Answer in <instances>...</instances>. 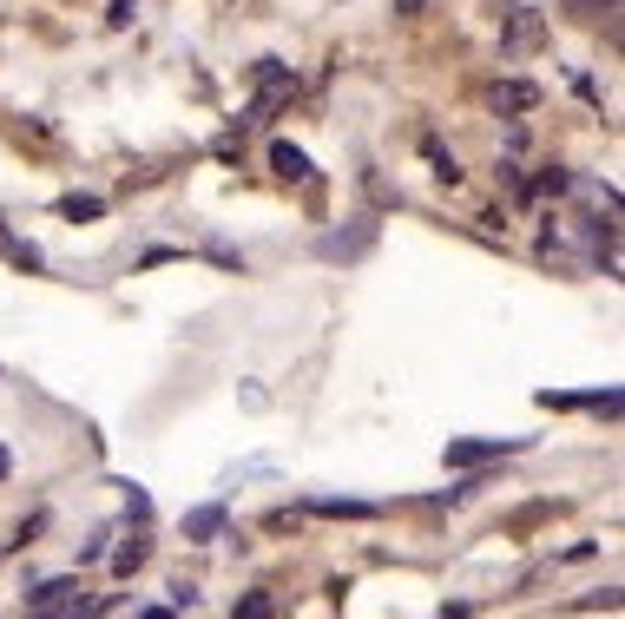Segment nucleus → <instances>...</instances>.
Listing matches in <instances>:
<instances>
[{"label": "nucleus", "mask_w": 625, "mask_h": 619, "mask_svg": "<svg viewBox=\"0 0 625 619\" xmlns=\"http://www.w3.org/2000/svg\"><path fill=\"white\" fill-rule=\"evenodd\" d=\"M0 257H7V264H20V270H40V264H47V257L33 251L27 238H14V231H0Z\"/></svg>", "instance_id": "8"}, {"label": "nucleus", "mask_w": 625, "mask_h": 619, "mask_svg": "<svg viewBox=\"0 0 625 619\" xmlns=\"http://www.w3.org/2000/svg\"><path fill=\"white\" fill-rule=\"evenodd\" d=\"M573 14H599V7H612V0H566Z\"/></svg>", "instance_id": "14"}, {"label": "nucleus", "mask_w": 625, "mask_h": 619, "mask_svg": "<svg viewBox=\"0 0 625 619\" xmlns=\"http://www.w3.org/2000/svg\"><path fill=\"white\" fill-rule=\"evenodd\" d=\"M533 40H540V20H533V14H520V20H514V33H507V47L520 53V47H533Z\"/></svg>", "instance_id": "11"}, {"label": "nucleus", "mask_w": 625, "mask_h": 619, "mask_svg": "<svg viewBox=\"0 0 625 619\" xmlns=\"http://www.w3.org/2000/svg\"><path fill=\"white\" fill-rule=\"evenodd\" d=\"M99 211H106V198H86V191L60 198V218H99Z\"/></svg>", "instance_id": "9"}, {"label": "nucleus", "mask_w": 625, "mask_h": 619, "mask_svg": "<svg viewBox=\"0 0 625 619\" xmlns=\"http://www.w3.org/2000/svg\"><path fill=\"white\" fill-rule=\"evenodd\" d=\"M487 106H494V112H533V106H540V93H533L527 80H500L494 93H487Z\"/></svg>", "instance_id": "3"}, {"label": "nucleus", "mask_w": 625, "mask_h": 619, "mask_svg": "<svg viewBox=\"0 0 625 619\" xmlns=\"http://www.w3.org/2000/svg\"><path fill=\"white\" fill-rule=\"evenodd\" d=\"M520 442H448V468H481L494 455H514Z\"/></svg>", "instance_id": "2"}, {"label": "nucleus", "mask_w": 625, "mask_h": 619, "mask_svg": "<svg viewBox=\"0 0 625 619\" xmlns=\"http://www.w3.org/2000/svg\"><path fill=\"white\" fill-rule=\"evenodd\" d=\"M369 244H375V224H369V218H356V224H349V231H329V238L316 244V251H323L329 264H336V257H343V264H349V257H362V251H369Z\"/></svg>", "instance_id": "1"}, {"label": "nucleus", "mask_w": 625, "mask_h": 619, "mask_svg": "<svg viewBox=\"0 0 625 619\" xmlns=\"http://www.w3.org/2000/svg\"><path fill=\"white\" fill-rule=\"evenodd\" d=\"M139 619H172V606H152V613H139Z\"/></svg>", "instance_id": "15"}, {"label": "nucleus", "mask_w": 625, "mask_h": 619, "mask_svg": "<svg viewBox=\"0 0 625 619\" xmlns=\"http://www.w3.org/2000/svg\"><path fill=\"white\" fill-rule=\"evenodd\" d=\"M231 619H277V593L270 587H257V593H244V600L231 606Z\"/></svg>", "instance_id": "7"}, {"label": "nucleus", "mask_w": 625, "mask_h": 619, "mask_svg": "<svg viewBox=\"0 0 625 619\" xmlns=\"http://www.w3.org/2000/svg\"><path fill=\"white\" fill-rule=\"evenodd\" d=\"M211 534H224V508H218V501L185 514V540H211Z\"/></svg>", "instance_id": "6"}, {"label": "nucleus", "mask_w": 625, "mask_h": 619, "mask_svg": "<svg viewBox=\"0 0 625 619\" xmlns=\"http://www.w3.org/2000/svg\"><path fill=\"white\" fill-rule=\"evenodd\" d=\"M533 191H540V198H560V191H573V178H566L560 165H553L547 178H533Z\"/></svg>", "instance_id": "12"}, {"label": "nucleus", "mask_w": 625, "mask_h": 619, "mask_svg": "<svg viewBox=\"0 0 625 619\" xmlns=\"http://www.w3.org/2000/svg\"><path fill=\"white\" fill-rule=\"evenodd\" d=\"M145 560H152V540H145V534H132V540L119 547V554H112V573H119V580H132V573H139Z\"/></svg>", "instance_id": "5"}, {"label": "nucleus", "mask_w": 625, "mask_h": 619, "mask_svg": "<svg viewBox=\"0 0 625 619\" xmlns=\"http://www.w3.org/2000/svg\"><path fill=\"white\" fill-rule=\"evenodd\" d=\"M270 172L290 178V185H303V178H310V159H303V152H297L290 139H277V145H270Z\"/></svg>", "instance_id": "4"}, {"label": "nucleus", "mask_w": 625, "mask_h": 619, "mask_svg": "<svg viewBox=\"0 0 625 619\" xmlns=\"http://www.w3.org/2000/svg\"><path fill=\"white\" fill-rule=\"evenodd\" d=\"M0 475H7V448H0Z\"/></svg>", "instance_id": "16"}, {"label": "nucleus", "mask_w": 625, "mask_h": 619, "mask_svg": "<svg viewBox=\"0 0 625 619\" xmlns=\"http://www.w3.org/2000/svg\"><path fill=\"white\" fill-rule=\"evenodd\" d=\"M428 152H435V145H428ZM435 178H441V185H454V178H461V165H454L448 152H435Z\"/></svg>", "instance_id": "13"}, {"label": "nucleus", "mask_w": 625, "mask_h": 619, "mask_svg": "<svg viewBox=\"0 0 625 619\" xmlns=\"http://www.w3.org/2000/svg\"><path fill=\"white\" fill-rule=\"evenodd\" d=\"M310 508L316 514H343V521H369V514H375L369 501H310Z\"/></svg>", "instance_id": "10"}]
</instances>
